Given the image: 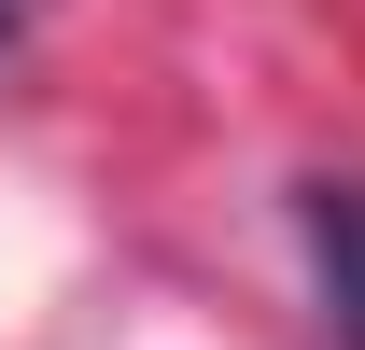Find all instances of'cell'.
<instances>
[{"mask_svg":"<svg viewBox=\"0 0 365 350\" xmlns=\"http://www.w3.org/2000/svg\"><path fill=\"white\" fill-rule=\"evenodd\" d=\"M295 238H309V295H323V336L365 350V182H295Z\"/></svg>","mask_w":365,"mask_h":350,"instance_id":"1","label":"cell"},{"mask_svg":"<svg viewBox=\"0 0 365 350\" xmlns=\"http://www.w3.org/2000/svg\"><path fill=\"white\" fill-rule=\"evenodd\" d=\"M14 28H29V0H0V43H14Z\"/></svg>","mask_w":365,"mask_h":350,"instance_id":"2","label":"cell"}]
</instances>
